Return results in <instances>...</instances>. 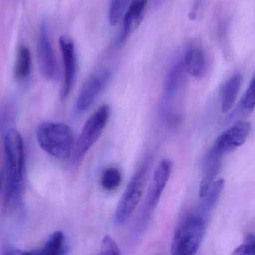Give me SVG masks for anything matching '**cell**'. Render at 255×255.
I'll use <instances>...</instances> for the list:
<instances>
[{
  "label": "cell",
  "mask_w": 255,
  "mask_h": 255,
  "mask_svg": "<svg viewBox=\"0 0 255 255\" xmlns=\"http://www.w3.org/2000/svg\"><path fill=\"white\" fill-rule=\"evenodd\" d=\"M255 239L253 234L246 236L244 243L234 249L233 255H249L255 254Z\"/></svg>",
  "instance_id": "23"
},
{
  "label": "cell",
  "mask_w": 255,
  "mask_h": 255,
  "mask_svg": "<svg viewBox=\"0 0 255 255\" xmlns=\"http://www.w3.org/2000/svg\"><path fill=\"white\" fill-rule=\"evenodd\" d=\"M2 174H0V191L2 189Z\"/></svg>",
  "instance_id": "24"
},
{
  "label": "cell",
  "mask_w": 255,
  "mask_h": 255,
  "mask_svg": "<svg viewBox=\"0 0 255 255\" xmlns=\"http://www.w3.org/2000/svg\"><path fill=\"white\" fill-rule=\"evenodd\" d=\"M186 72L195 78H201L205 74L207 61L205 53L200 47L192 46L185 53L183 59Z\"/></svg>",
  "instance_id": "13"
},
{
  "label": "cell",
  "mask_w": 255,
  "mask_h": 255,
  "mask_svg": "<svg viewBox=\"0 0 255 255\" xmlns=\"http://www.w3.org/2000/svg\"><path fill=\"white\" fill-rule=\"evenodd\" d=\"M242 76L239 74L231 76L222 86L221 92V110L228 113L235 103L241 87Z\"/></svg>",
  "instance_id": "14"
},
{
  "label": "cell",
  "mask_w": 255,
  "mask_h": 255,
  "mask_svg": "<svg viewBox=\"0 0 255 255\" xmlns=\"http://www.w3.org/2000/svg\"><path fill=\"white\" fill-rule=\"evenodd\" d=\"M62 60H63L64 82L62 87V97L69 95L74 86L77 74V57L74 41L70 37L62 35L59 40Z\"/></svg>",
  "instance_id": "9"
},
{
  "label": "cell",
  "mask_w": 255,
  "mask_h": 255,
  "mask_svg": "<svg viewBox=\"0 0 255 255\" xmlns=\"http://www.w3.org/2000/svg\"><path fill=\"white\" fill-rule=\"evenodd\" d=\"M32 71V56L30 50L26 46H20L17 50L14 65V77L20 81L26 80Z\"/></svg>",
  "instance_id": "15"
},
{
  "label": "cell",
  "mask_w": 255,
  "mask_h": 255,
  "mask_svg": "<svg viewBox=\"0 0 255 255\" xmlns=\"http://www.w3.org/2000/svg\"><path fill=\"white\" fill-rule=\"evenodd\" d=\"M148 170L147 162L135 173L127 186L115 212L114 222L116 225L125 223L139 204L145 189Z\"/></svg>",
  "instance_id": "4"
},
{
  "label": "cell",
  "mask_w": 255,
  "mask_h": 255,
  "mask_svg": "<svg viewBox=\"0 0 255 255\" xmlns=\"http://www.w3.org/2000/svg\"><path fill=\"white\" fill-rule=\"evenodd\" d=\"M205 172L200 183L199 197L203 198L221 170V159H207Z\"/></svg>",
  "instance_id": "17"
},
{
  "label": "cell",
  "mask_w": 255,
  "mask_h": 255,
  "mask_svg": "<svg viewBox=\"0 0 255 255\" xmlns=\"http://www.w3.org/2000/svg\"><path fill=\"white\" fill-rule=\"evenodd\" d=\"M162 2H164V0H156V3H157V5H160Z\"/></svg>",
  "instance_id": "25"
},
{
  "label": "cell",
  "mask_w": 255,
  "mask_h": 255,
  "mask_svg": "<svg viewBox=\"0 0 255 255\" xmlns=\"http://www.w3.org/2000/svg\"><path fill=\"white\" fill-rule=\"evenodd\" d=\"M172 170V163L169 159H163L161 161L153 174V181L149 192V209H153L159 204L161 196L165 190V186L170 179Z\"/></svg>",
  "instance_id": "10"
},
{
  "label": "cell",
  "mask_w": 255,
  "mask_h": 255,
  "mask_svg": "<svg viewBox=\"0 0 255 255\" xmlns=\"http://www.w3.org/2000/svg\"><path fill=\"white\" fill-rule=\"evenodd\" d=\"M240 107L243 111L251 113L255 108V79L252 78L240 101Z\"/></svg>",
  "instance_id": "21"
},
{
  "label": "cell",
  "mask_w": 255,
  "mask_h": 255,
  "mask_svg": "<svg viewBox=\"0 0 255 255\" xmlns=\"http://www.w3.org/2000/svg\"><path fill=\"white\" fill-rule=\"evenodd\" d=\"M37 139L42 150L58 159H66L74 150L72 129L62 122L41 123L37 129Z\"/></svg>",
  "instance_id": "2"
},
{
  "label": "cell",
  "mask_w": 255,
  "mask_h": 255,
  "mask_svg": "<svg viewBox=\"0 0 255 255\" xmlns=\"http://www.w3.org/2000/svg\"><path fill=\"white\" fill-rule=\"evenodd\" d=\"M183 59L176 62L170 70L163 90L164 107L175 98L178 92L181 90L184 83L185 74H186Z\"/></svg>",
  "instance_id": "12"
},
{
  "label": "cell",
  "mask_w": 255,
  "mask_h": 255,
  "mask_svg": "<svg viewBox=\"0 0 255 255\" xmlns=\"http://www.w3.org/2000/svg\"><path fill=\"white\" fill-rule=\"evenodd\" d=\"M122 180V171L116 167H109L101 173L100 184L104 190L111 192L120 186Z\"/></svg>",
  "instance_id": "18"
},
{
  "label": "cell",
  "mask_w": 255,
  "mask_h": 255,
  "mask_svg": "<svg viewBox=\"0 0 255 255\" xmlns=\"http://www.w3.org/2000/svg\"><path fill=\"white\" fill-rule=\"evenodd\" d=\"M120 249L116 242L110 236L106 235L101 243V255H120Z\"/></svg>",
  "instance_id": "22"
},
{
  "label": "cell",
  "mask_w": 255,
  "mask_h": 255,
  "mask_svg": "<svg viewBox=\"0 0 255 255\" xmlns=\"http://www.w3.org/2000/svg\"><path fill=\"white\" fill-rule=\"evenodd\" d=\"M224 186H225V181L223 179L213 182V184L207 191V194L204 195V198H201L204 199L203 208L206 211L210 212L215 207L223 190Z\"/></svg>",
  "instance_id": "19"
},
{
  "label": "cell",
  "mask_w": 255,
  "mask_h": 255,
  "mask_svg": "<svg viewBox=\"0 0 255 255\" xmlns=\"http://www.w3.org/2000/svg\"><path fill=\"white\" fill-rule=\"evenodd\" d=\"M110 116V106L104 104L89 118L78 138L74 141V157H83L92 148L102 134Z\"/></svg>",
  "instance_id": "5"
},
{
  "label": "cell",
  "mask_w": 255,
  "mask_h": 255,
  "mask_svg": "<svg viewBox=\"0 0 255 255\" xmlns=\"http://www.w3.org/2000/svg\"><path fill=\"white\" fill-rule=\"evenodd\" d=\"M147 4V0H132L123 16V27L118 39V45H123L139 25Z\"/></svg>",
  "instance_id": "11"
},
{
  "label": "cell",
  "mask_w": 255,
  "mask_h": 255,
  "mask_svg": "<svg viewBox=\"0 0 255 255\" xmlns=\"http://www.w3.org/2000/svg\"><path fill=\"white\" fill-rule=\"evenodd\" d=\"M6 170L8 173V202H17L23 186L25 146L23 137L15 129L8 132L4 139Z\"/></svg>",
  "instance_id": "1"
},
{
  "label": "cell",
  "mask_w": 255,
  "mask_h": 255,
  "mask_svg": "<svg viewBox=\"0 0 255 255\" xmlns=\"http://www.w3.org/2000/svg\"><path fill=\"white\" fill-rule=\"evenodd\" d=\"M250 131V122H236L216 138L207 159H221L225 155L235 151L246 142Z\"/></svg>",
  "instance_id": "6"
},
{
  "label": "cell",
  "mask_w": 255,
  "mask_h": 255,
  "mask_svg": "<svg viewBox=\"0 0 255 255\" xmlns=\"http://www.w3.org/2000/svg\"><path fill=\"white\" fill-rule=\"evenodd\" d=\"M132 0H111L109 8V20L111 26H116L123 17Z\"/></svg>",
  "instance_id": "20"
},
{
  "label": "cell",
  "mask_w": 255,
  "mask_h": 255,
  "mask_svg": "<svg viewBox=\"0 0 255 255\" xmlns=\"http://www.w3.org/2000/svg\"><path fill=\"white\" fill-rule=\"evenodd\" d=\"M38 57L40 71L42 75L47 80H54L57 78V62L49 38L48 30L45 22H43L40 28Z\"/></svg>",
  "instance_id": "7"
},
{
  "label": "cell",
  "mask_w": 255,
  "mask_h": 255,
  "mask_svg": "<svg viewBox=\"0 0 255 255\" xmlns=\"http://www.w3.org/2000/svg\"><path fill=\"white\" fill-rule=\"evenodd\" d=\"M65 235L62 231H56L50 236L42 249L38 251L24 252L29 255H59L65 253Z\"/></svg>",
  "instance_id": "16"
},
{
  "label": "cell",
  "mask_w": 255,
  "mask_h": 255,
  "mask_svg": "<svg viewBox=\"0 0 255 255\" xmlns=\"http://www.w3.org/2000/svg\"><path fill=\"white\" fill-rule=\"evenodd\" d=\"M206 222L200 216L186 218L176 230L171 243L174 255H192L198 252L205 234Z\"/></svg>",
  "instance_id": "3"
},
{
  "label": "cell",
  "mask_w": 255,
  "mask_h": 255,
  "mask_svg": "<svg viewBox=\"0 0 255 255\" xmlns=\"http://www.w3.org/2000/svg\"><path fill=\"white\" fill-rule=\"evenodd\" d=\"M110 78V71L105 70L101 74L91 76L85 82L77 98L76 107L77 111L84 112L90 108L98 95L107 86Z\"/></svg>",
  "instance_id": "8"
}]
</instances>
